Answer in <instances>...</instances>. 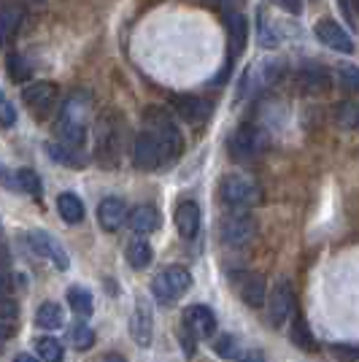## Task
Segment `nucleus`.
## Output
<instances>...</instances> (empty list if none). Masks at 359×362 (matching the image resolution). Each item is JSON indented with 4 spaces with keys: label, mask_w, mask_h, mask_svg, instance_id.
<instances>
[{
    "label": "nucleus",
    "mask_w": 359,
    "mask_h": 362,
    "mask_svg": "<svg viewBox=\"0 0 359 362\" xmlns=\"http://www.w3.org/2000/svg\"><path fill=\"white\" fill-rule=\"evenodd\" d=\"M92 117V98L90 92H73L65 98V103L57 111L54 119V138L62 146L81 151L87 144V124Z\"/></svg>",
    "instance_id": "f257e3e1"
},
{
    "label": "nucleus",
    "mask_w": 359,
    "mask_h": 362,
    "mask_svg": "<svg viewBox=\"0 0 359 362\" xmlns=\"http://www.w3.org/2000/svg\"><path fill=\"white\" fill-rule=\"evenodd\" d=\"M143 130H149L157 136V141L163 144L165 157L167 163H176L184 151V136H181V127L176 124L173 114L163 106H149L143 111Z\"/></svg>",
    "instance_id": "f03ea898"
},
{
    "label": "nucleus",
    "mask_w": 359,
    "mask_h": 362,
    "mask_svg": "<svg viewBox=\"0 0 359 362\" xmlns=\"http://www.w3.org/2000/svg\"><path fill=\"white\" fill-rule=\"evenodd\" d=\"M270 146V138L268 133L254 124V122H243L238 124L230 138H227V154H230V160H235V163H254L259 160Z\"/></svg>",
    "instance_id": "7ed1b4c3"
},
{
    "label": "nucleus",
    "mask_w": 359,
    "mask_h": 362,
    "mask_svg": "<svg viewBox=\"0 0 359 362\" xmlns=\"http://www.w3.org/2000/svg\"><path fill=\"white\" fill-rule=\"evenodd\" d=\"M219 197L230 211H249L252 206L259 203L262 192L254 179H249L243 173H227L219 181Z\"/></svg>",
    "instance_id": "20e7f679"
},
{
    "label": "nucleus",
    "mask_w": 359,
    "mask_h": 362,
    "mask_svg": "<svg viewBox=\"0 0 359 362\" xmlns=\"http://www.w3.org/2000/svg\"><path fill=\"white\" fill-rule=\"evenodd\" d=\"M189 287H192V273L184 265H167L151 281V292H154L157 303H163V305L176 303Z\"/></svg>",
    "instance_id": "39448f33"
},
{
    "label": "nucleus",
    "mask_w": 359,
    "mask_h": 362,
    "mask_svg": "<svg viewBox=\"0 0 359 362\" xmlns=\"http://www.w3.org/2000/svg\"><path fill=\"white\" fill-rule=\"evenodd\" d=\"M257 235V219L249 211H227L219 222V238L230 249H240Z\"/></svg>",
    "instance_id": "423d86ee"
},
{
    "label": "nucleus",
    "mask_w": 359,
    "mask_h": 362,
    "mask_svg": "<svg viewBox=\"0 0 359 362\" xmlns=\"http://www.w3.org/2000/svg\"><path fill=\"white\" fill-rule=\"evenodd\" d=\"M57 98H60V87L54 81H35V84H28L22 90V103L28 106V111L35 119L52 117V111L57 106Z\"/></svg>",
    "instance_id": "0eeeda50"
},
{
    "label": "nucleus",
    "mask_w": 359,
    "mask_h": 362,
    "mask_svg": "<svg viewBox=\"0 0 359 362\" xmlns=\"http://www.w3.org/2000/svg\"><path fill=\"white\" fill-rule=\"evenodd\" d=\"M133 163L138 170H157V168H163L167 163V157H165V149L163 144L157 141L154 133L149 130H141L133 141Z\"/></svg>",
    "instance_id": "6e6552de"
},
{
    "label": "nucleus",
    "mask_w": 359,
    "mask_h": 362,
    "mask_svg": "<svg viewBox=\"0 0 359 362\" xmlns=\"http://www.w3.org/2000/svg\"><path fill=\"white\" fill-rule=\"evenodd\" d=\"M281 71H284V62L276 60V57H268V60L252 65V68L243 74V81H240V90H243L240 98H249V95H257V92L268 90L270 84L281 76Z\"/></svg>",
    "instance_id": "1a4fd4ad"
},
{
    "label": "nucleus",
    "mask_w": 359,
    "mask_h": 362,
    "mask_svg": "<svg viewBox=\"0 0 359 362\" xmlns=\"http://www.w3.org/2000/svg\"><path fill=\"white\" fill-rule=\"evenodd\" d=\"M170 108H173V114L179 117L181 122H187V124H206L211 119V106L208 98H203V95H189V92H181V95H173V100H170Z\"/></svg>",
    "instance_id": "9d476101"
},
{
    "label": "nucleus",
    "mask_w": 359,
    "mask_h": 362,
    "mask_svg": "<svg viewBox=\"0 0 359 362\" xmlns=\"http://www.w3.org/2000/svg\"><path fill=\"white\" fill-rule=\"evenodd\" d=\"M25 241L30 243V249L35 255L49 259L57 271H68V268H71V257L65 252V246H62L52 233H46V230H30V233L25 235Z\"/></svg>",
    "instance_id": "9b49d317"
},
{
    "label": "nucleus",
    "mask_w": 359,
    "mask_h": 362,
    "mask_svg": "<svg viewBox=\"0 0 359 362\" xmlns=\"http://www.w3.org/2000/svg\"><path fill=\"white\" fill-rule=\"evenodd\" d=\"M295 317V292L286 279H278L268 295V319L273 327H281Z\"/></svg>",
    "instance_id": "f8f14e48"
},
{
    "label": "nucleus",
    "mask_w": 359,
    "mask_h": 362,
    "mask_svg": "<svg viewBox=\"0 0 359 362\" xmlns=\"http://www.w3.org/2000/svg\"><path fill=\"white\" fill-rule=\"evenodd\" d=\"M130 335L141 349L151 346V338H154V314H151V303L141 295L135 300V308L130 314Z\"/></svg>",
    "instance_id": "ddd939ff"
},
{
    "label": "nucleus",
    "mask_w": 359,
    "mask_h": 362,
    "mask_svg": "<svg viewBox=\"0 0 359 362\" xmlns=\"http://www.w3.org/2000/svg\"><path fill=\"white\" fill-rule=\"evenodd\" d=\"M314 33H316V38L327 46V49H332V52L351 54V52L357 49V46H354V38L348 35V30H346L343 25H338L335 19H319Z\"/></svg>",
    "instance_id": "4468645a"
},
{
    "label": "nucleus",
    "mask_w": 359,
    "mask_h": 362,
    "mask_svg": "<svg viewBox=\"0 0 359 362\" xmlns=\"http://www.w3.org/2000/svg\"><path fill=\"white\" fill-rule=\"evenodd\" d=\"M225 25H227V33H230V60H227L225 71L219 76V84L227 81L235 57H240L243 49H246V16L240 14V11H230V14H225Z\"/></svg>",
    "instance_id": "2eb2a0df"
},
{
    "label": "nucleus",
    "mask_w": 359,
    "mask_h": 362,
    "mask_svg": "<svg viewBox=\"0 0 359 362\" xmlns=\"http://www.w3.org/2000/svg\"><path fill=\"white\" fill-rule=\"evenodd\" d=\"M184 327L195 338H213L216 335V314L203 303L187 305L184 308Z\"/></svg>",
    "instance_id": "dca6fc26"
},
{
    "label": "nucleus",
    "mask_w": 359,
    "mask_h": 362,
    "mask_svg": "<svg viewBox=\"0 0 359 362\" xmlns=\"http://www.w3.org/2000/svg\"><path fill=\"white\" fill-rule=\"evenodd\" d=\"M127 219H130V211H127V203L122 197L108 195L100 200V206H98V222H100V227H103L105 233H117Z\"/></svg>",
    "instance_id": "f3484780"
},
{
    "label": "nucleus",
    "mask_w": 359,
    "mask_h": 362,
    "mask_svg": "<svg viewBox=\"0 0 359 362\" xmlns=\"http://www.w3.org/2000/svg\"><path fill=\"white\" fill-rule=\"evenodd\" d=\"M329 84H332V78H329L327 68L319 62H308L298 71V87L305 95H324Z\"/></svg>",
    "instance_id": "a211bd4d"
},
{
    "label": "nucleus",
    "mask_w": 359,
    "mask_h": 362,
    "mask_svg": "<svg viewBox=\"0 0 359 362\" xmlns=\"http://www.w3.org/2000/svg\"><path fill=\"white\" fill-rule=\"evenodd\" d=\"M176 230L184 241H195L200 233V203L197 200H181L176 209Z\"/></svg>",
    "instance_id": "6ab92c4d"
},
{
    "label": "nucleus",
    "mask_w": 359,
    "mask_h": 362,
    "mask_svg": "<svg viewBox=\"0 0 359 362\" xmlns=\"http://www.w3.org/2000/svg\"><path fill=\"white\" fill-rule=\"evenodd\" d=\"M160 225H163V216H160V211H157L154 206H149V203L135 206L133 211H130V230H133L138 238L157 233Z\"/></svg>",
    "instance_id": "aec40b11"
},
{
    "label": "nucleus",
    "mask_w": 359,
    "mask_h": 362,
    "mask_svg": "<svg viewBox=\"0 0 359 362\" xmlns=\"http://www.w3.org/2000/svg\"><path fill=\"white\" fill-rule=\"evenodd\" d=\"M238 292H240V298H243V303L252 305V308L265 305L270 295L268 287H265V279H262L259 273H243V276H240Z\"/></svg>",
    "instance_id": "412c9836"
},
{
    "label": "nucleus",
    "mask_w": 359,
    "mask_h": 362,
    "mask_svg": "<svg viewBox=\"0 0 359 362\" xmlns=\"http://www.w3.org/2000/svg\"><path fill=\"white\" fill-rule=\"evenodd\" d=\"M46 151H49V157H52L57 165H65V168H84L87 165V157H84L81 151L71 149V146H62V144H57V141L46 144Z\"/></svg>",
    "instance_id": "4be33fe9"
},
{
    "label": "nucleus",
    "mask_w": 359,
    "mask_h": 362,
    "mask_svg": "<svg viewBox=\"0 0 359 362\" xmlns=\"http://www.w3.org/2000/svg\"><path fill=\"white\" fill-rule=\"evenodd\" d=\"M57 211H60L65 225H78V222L84 219V203H81L78 195H73V192H62V195L57 197Z\"/></svg>",
    "instance_id": "5701e85b"
},
{
    "label": "nucleus",
    "mask_w": 359,
    "mask_h": 362,
    "mask_svg": "<svg viewBox=\"0 0 359 362\" xmlns=\"http://www.w3.org/2000/svg\"><path fill=\"white\" fill-rule=\"evenodd\" d=\"M127 262H130V268H135V271H143V268H149L151 257H154V252H151V243L146 241V238H133V241L127 243Z\"/></svg>",
    "instance_id": "b1692460"
},
{
    "label": "nucleus",
    "mask_w": 359,
    "mask_h": 362,
    "mask_svg": "<svg viewBox=\"0 0 359 362\" xmlns=\"http://www.w3.org/2000/svg\"><path fill=\"white\" fill-rule=\"evenodd\" d=\"M332 119L341 130H357L359 127V106L354 100H341L332 108Z\"/></svg>",
    "instance_id": "393cba45"
},
{
    "label": "nucleus",
    "mask_w": 359,
    "mask_h": 362,
    "mask_svg": "<svg viewBox=\"0 0 359 362\" xmlns=\"http://www.w3.org/2000/svg\"><path fill=\"white\" fill-rule=\"evenodd\" d=\"M35 327H41V330H60L62 327V308L57 303L46 300L38 305V311H35Z\"/></svg>",
    "instance_id": "a878e982"
},
{
    "label": "nucleus",
    "mask_w": 359,
    "mask_h": 362,
    "mask_svg": "<svg viewBox=\"0 0 359 362\" xmlns=\"http://www.w3.org/2000/svg\"><path fill=\"white\" fill-rule=\"evenodd\" d=\"M6 74L14 84H22L33 76V65L28 57H22V52H8L6 54Z\"/></svg>",
    "instance_id": "bb28decb"
},
{
    "label": "nucleus",
    "mask_w": 359,
    "mask_h": 362,
    "mask_svg": "<svg viewBox=\"0 0 359 362\" xmlns=\"http://www.w3.org/2000/svg\"><path fill=\"white\" fill-rule=\"evenodd\" d=\"M68 305L76 317H90L95 311V298H92L90 289L84 287H71L68 289Z\"/></svg>",
    "instance_id": "cd10ccee"
},
{
    "label": "nucleus",
    "mask_w": 359,
    "mask_h": 362,
    "mask_svg": "<svg viewBox=\"0 0 359 362\" xmlns=\"http://www.w3.org/2000/svg\"><path fill=\"white\" fill-rule=\"evenodd\" d=\"M292 344L300 349H305V351H316V349H319V341L314 338V332H311L308 322L302 317L292 319Z\"/></svg>",
    "instance_id": "c85d7f7f"
},
{
    "label": "nucleus",
    "mask_w": 359,
    "mask_h": 362,
    "mask_svg": "<svg viewBox=\"0 0 359 362\" xmlns=\"http://www.w3.org/2000/svg\"><path fill=\"white\" fill-rule=\"evenodd\" d=\"M35 351H38V360L44 362H62L65 351H62V344L52 335H44L35 341Z\"/></svg>",
    "instance_id": "c756f323"
},
{
    "label": "nucleus",
    "mask_w": 359,
    "mask_h": 362,
    "mask_svg": "<svg viewBox=\"0 0 359 362\" xmlns=\"http://www.w3.org/2000/svg\"><path fill=\"white\" fill-rule=\"evenodd\" d=\"M68 338H71V346L76 351H87V349L95 346V330H92L90 325H84V322L73 325L71 332H68Z\"/></svg>",
    "instance_id": "7c9ffc66"
},
{
    "label": "nucleus",
    "mask_w": 359,
    "mask_h": 362,
    "mask_svg": "<svg viewBox=\"0 0 359 362\" xmlns=\"http://www.w3.org/2000/svg\"><path fill=\"white\" fill-rule=\"evenodd\" d=\"M16 189L38 197L41 195V179H38V173L30 170V168H19V170H16Z\"/></svg>",
    "instance_id": "2f4dec72"
},
{
    "label": "nucleus",
    "mask_w": 359,
    "mask_h": 362,
    "mask_svg": "<svg viewBox=\"0 0 359 362\" xmlns=\"http://www.w3.org/2000/svg\"><path fill=\"white\" fill-rule=\"evenodd\" d=\"M19 25H22V8H14V6L3 8V14H0V30H3V41L6 44L11 41V35L16 33Z\"/></svg>",
    "instance_id": "473e14b6"
},
{
    "label": "nucleus",
    "mask_w": 359,
    "mask_h": 362,
    "mask_svg": "<svg viewBox=\"0 0 359 362\" xmlns=\"http://www.w3.org/2000/svg\"><path fill=\"white\" fill-rule=\"evenodd\" d=\"M338 78L343 84L346 92H354L359 95V65H351V62H338Z\"/></svg>",
    "instance_id": "72a5a7b5"
},
{
    "label": "nucleus",
    "mask_w": 359,
    "mask_h": 362,
    "mask_svg": "<svg viewBox=\"0 0 359 362\" xmlns=\"http://www.w3.org/2000/svg\"><path fill=\"white\" fill-rule=\"evenodd\" d=\"M213 349H216V354H219L222 360H240L238 338H235V335H219L216 344H213Z\"/></svg>",
    "instance_id": "f704fd0d"
},
{
    "label": "nucleus",
    "mask_w": 359,
    "mask_h": 362,
    "mask_svg": "<svg viewBox=\"0 0 359 362\" xmlns=\"http://www.w3.org/2000/svg\"><path fill=\"white\" fill-rule=\"evenodd\" d=\"M3 338L8 341L11 335H14V325H16V303L11 298H6L3 300Z\"/></svg>",
    "instance_id": "c9c22d12"
},
{
    "label": "nucleus",
    "mask_w": 359,
    "mask_h": 362,
    "mask_svg": "<svg viewBox=\"0 0 359 362\" xmlns=\"http://www.w3.org/2000/svg\"><path fill=\"white\" fill-rule=\"evenodd\" d=\"M0 117H3V127H6V130H8V127H14L16 108L11 106V100H8V98H0Z\"/></svg>",
    "instance_id": "e433bc0d"
},
{
    "label": "nucleus",
    "mask_w": 359,
    "mask_h": 362,
    "mask_svg": "<svg viewBox=\"0 0 359 362\" xmlns=\"http://www.w3.org/2000/svg\"><path fill=\"white\" fill-rule=\"evenodd\" d=\"M179 341H181V346H184V354H187V357H195L197 338L189 330H187L184 325H181V330H179Z\"/></svg>",
    "instance_id": "4c0bfd02"
},
{
    "label": "nucleus",
    "mask_w": 359,
    "mask_h": 362,
    "mask_svg": "<svg viewBox=\"0 0 359 362\" xmlns=\"http://www.w3.org/2000/svg\"><path fill=\"white\" fill-rule=\"evenodd\" d=\"M200 3H206L211 8H219L222 14H230V11H238L240 0H200Z\"/></svg>",
    "instance_id": "58836bf2"
},
{
    "label": "nucleus",
    "mask_w": 359,
    "mask_h": 362,
    "mask_svg": "<svg viewBox=\"0 0 359 362\" xmlns=\"http://www.w3.org/2000/svg\"><path fill=\"white\" fill-rule=\"evenodd\" d=\"M281 11H286V14H302V0H273Z\"/></svg>",
    "instance_id": "ea45409f"
},
{
    "label": "nucleus",
    "mask_w": 359,
    "mask_h": 362,
    "mask_svg": "<svg viewBox=\"0 0 359 362\" xmlns=\"http://www.w3.org/2000/svg\"><path fill=\"white\" fill-rule=\"evenodd\" d=\"M238 362H268V360H265V354H262V351H257V349H249V351H243V354H240Z\"/></svg>",
    "instance_id": "a19ab883"
},
{
    "label": "nucleus",
    "mask_w": 359,
    "mask_h": 362,
    "mask_svg": "<svg viewBox=\"0 0 359 362\" xmlns=\"http://www.w3.org/2000/svg\"><path fill=\"white\" fill-rule=\"evenodd\" d=\"M341 3V11L346 14V22H348V28H354V14H351V0H338Z\"/></svg>",
    "instance_id": "79ce46f5"
},
{
    "label": "nucleus",
    "mask_w": 359,
    "mask_h": 362,
    "mask_svg": "<svg viewBox=\"0 0 359 362\" xmlns=\"http://www.w3.org/2000/svg\"><path fill=\"white\" fill-rule=\"evenodd\" d=\"M98 362H124V357H122V354H105V357H100Z\"/></svg>",
    "instance_id": "37998d69"
},
{
    "label": "nucleus",
    "mask_w": 359,
    "mask_h": 362,
    "mask_svg": "<svg viewBox=\"0 0 359 362\" xmlns=\"http://www.w3.org/2000/svg\"><path fill=\"white\" fill-rule=\"evenodd\" d=\"M14 362H41L38 357H33V354H16Z\"/></svg>",
    "instance_id": "c03bdc74"
}]
</instances>
